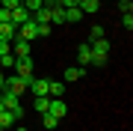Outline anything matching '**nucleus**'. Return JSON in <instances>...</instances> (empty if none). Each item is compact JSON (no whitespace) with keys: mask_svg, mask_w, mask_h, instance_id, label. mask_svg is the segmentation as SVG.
I'll return each mask as SVG.
<instances>
[{"mask_svg":"<svg viewBox=\"0 0 133 131\" xmlns=\"http://www.w3.org/2000/svg\"><path fill=\"white\" fill-rule=\"evenodd\" d=\"M15 122H18V119H15L12 110H3V113H0V131H9V125H15Z\"/></svg>","mask_w":133,"mask_h":131,"instance_id":"nucleus-13","label":"nucleus"},{"mask_svg":"<svg viewBox=\"0 0 133 131\" xmlns=\"http://www.w3.org/2000/svg\"><path fill=\"white\" fill-rule=\"evenodd\" d=\"M38 36H42V39H44V36H50V24H38Z\"/></svg>","mask_w":133,"mask_h":131,"instance_id":"nucleus-24","label":"nucleus"},{"mask_svg":"<svg viewBox=\"0 0 133 131\" xmlns=\"http://www.w3.org/2000/svg\"><path fill=\"white\" fill-rule=\"evenodd\" d=\"M15 75L24 78L27 83L33 81V57H18V63H15Z\"/></svg>","mask_w":133,"mask_h":131,"instance_id":"nucleus-2","label":"nucleus"},{"mask_svg":"<svg viewBox=\"0 0 133 131\" xmlns=\"http://www.w3.org/2000/svg\"><path fill=\"white\" fill-rule=\"evenodd\" d=\"M56 122H59L56 116H50V113H44V119H42V125L48 128V131H56Z\"/></svg>","mask_w":133,"mask_h":131,"instance_id":"nucleus-19","label":"nucleus"},{"mask_svg":"<svg viewBox=\"0 0 133 131\" xmlns=\"http://www.w3.org/2000/svg\"><path fill=\"white\" fill-rule=\"evenodd\" d=\"M18 36H21V39H27V42L38 39V24H36V21H27V24H21V27H18Z\"/></svg>","mask_w":133,"mask_h":131,"instance_id":"nucleus-5","label":"nucleus"},{"mask_svg":"<svg viewBox=\"0 0 133 131\" xmlns=\"http://www.w3.org/2000/svg\"><path fill=\"white\" fill-rule=\"evenodd\" d=\"M42 3H44V6H48V3H50V0H42Z\"/></svg>","mask_w":133,"mask_h":131,"instance_id":"nucleus-29","label":"nucleus"},{"mask_svg":"<svg viewBox=\"0 0 133 131\" xmlns=\"http://www.w3.org/2000/svg\"><path fill=\"white\" fill-rule=\"evenodd\" d=\"M121 27L130 33V30H133V15H121Z\"/></svg>","mask_w":133,"mask_h":131,"instance_id":"nucleus-22","label":"nucleus"},{"mask_svg":"<svg viewBox=\"0 0 133 131\" xmlns=\"http://www.w3.org/2000/svg\"><path fill=\"white\" fill-rule=\"evenodd\" d=\"M48 95L50 98H62L65 95V83L62 81H48Z\"/></svg>","mask_w":133,"mask_h":131,"instance_id":"nucleus-10","label":"nucleus"},{"mask_svg":"<svg viewBox=\"0 0 133 131\" xmlns=\"http://www.w3.org/2000/svg\"><path fill=\"white\" fill-rule=\"evenodd\" d=\"M77 60H80V66H89V63H92V45H89V42H80V48H77Z\"/></svg>","mask_w":133,"mask_h":131,"instance_id":"nucleus-8","label":"nucleus"},{"mask_svg":"<svg viewBox=\"0 0 133 131\" xmlns=\"http://www.w3.org/2000/svg\"><path fill=\"white\" fill-rule=\"evenodd\" d=\"M3 78H6V75H3V72H0V92H3Z\"/></svg>","mask_w":133,"mask_h":131,"instance_id":"nucleus-27","label":"nucleus"},{"mask_svg":"<svg viewBox=\"0 0 133 131\" xmlns=\"http://www.w3.org/2000/svg\"><path fill=\"white\" fill-rule=\"evenodd\" d=\"M33 21L36 24H50V6H42V9L33 15Z\"/></svg>","mask_w":133,"mask_h":131,"instance_id":"nucleus-14","label":"nucleus"},{"mask_svg":"<svg viewBox=\"0 0 133 131\" xmlns=\"http://www.w3.org/2000/svg\"><path fill=\"white\" fill-rule=\"evenodd\" d=\"M3 54H12V45L9 42H0V57H3Z\"/></svg>","mask_w":133,"mask_h":131,"instance_id":"nucleus-25","label":"nucleus"},{"mask_svg":"<svg viewBox=\"0 0 133 131\" xmlns=\"http://www.w3.org/2000/svg\"><path fill=\"white\" fill-rule=\"evenodd\" d=\"M27 89H33L36 98H38V95H48V81H44V78H33V81L27 83Z\"/></svg>","mask_w":133,"mask_h":131,"instance_id":"nucleus-7","label":"nucleus"},{"mask_svg":"<svg viewBox=\"0 0 133 131\" xmlns=\"http://www.w3.org/2000/svg\"><path fill=\"white\" fill-rule=\"evenodd\" d=\"M27 21H33V15H30L24 6H18V9L9 12V24H12V27H21V24H27Z\"/></svg>","mask_w":133,"mask_h":131,"instance_id":"nucleus-3","label":"nucleus"},{"mask_svg":"<svg viewBox=\"0 0 133 131\" xmlns=\"http://www.w3.org/2000/svg\"><path fill=\"white\" fill-rule=\"evenodd\" d=\"M77 21H83V9L80 6H68L65 9V24H77Z\"/></svg>","mask_w":133,"mask_h":131,"instance_id":"nucleus-12","label":"nucleus"},{"mask_svg":"<svg viewBox=\"0 0 133 131\" xmlns=\"http://www.w3.org/2000/svg\"><path fill=\"white\" fill-rule=\"evenodd\" d=\"M48 104H50V95H38L33 107H36V113H48Z\"/></svg>","mask_w":133,"mask_h":131,"instance_id":"nucleus-16","label":"nucleus"},{"mask_svg":"<svg viewBox=\"0 0 133 131\" xmlns=\"http://www.w3.org/2000/svg\"><path fill=\"white\" fill-rule=\"evenodd\" d=\"M21 6H24V9H27L30 15H36V12H38V9H42V6H44V3H42V0H21Z\"/></svg>","mask_w":133,"mask_h":131,"instance_id":"nucleus-17","label":"nucleus"},{"mask_svg":"<svg viewBox=\"0 0 133 131\" xmlns=\"http://www.w3.org/2000/svg\"><path fill=\"white\" fill-rule=\"evenodd\" d=\"M48 113L50 116H56V119H62L68 113V104H65V98H50V104H48Z\"/></svg>","mask_w":133,"mask_h":131,"instance_id":"nucleus-4","label":"nucleus"},{"mask_svg":"<svg viewBox=\"0 0 133 131\" xmlns=\"http://www.w3.org/2000/svg\"><path fill=\"white\" fill-rule=\"evenodd\" d=\"M0 3H3V0H0Z\"/></svg>","mask_w":133,"mask_h":131,"instance_id":"nucleus-31","label":"nucleus"},{"mask_svg":"<svg viewBox=\"0 0 133 131\" xmlns=\"http://www.w3.org/2000/svg\"><path fill=\"white\" fill-rule=\"evenodd\" d=\"M15 131H27V128H15Z\"/></svg>","mask_w":133,"mask_h":131,"instance_id":"nucleus-30","label":"nucleus"},{"mask_svg":"<svg viewBox=\"0 0 133 131\" xmlns=\"http://www.w3.org/2000/svg\"><path fill=\"white\" fill-rule=\"evenodd\" d=\"M15 36H18V27H12L9 21H6V24H0V42H12Z\"/></svg>","mask_w":133,"mask_h":131,"instance_id":"nucleus-11","label":"nucleus"},{"mask_svg":"<svg viewBox=\"0 0 133 131\" xmlns=\"http://www.w3.org/2000/svg\"><path fill=\"white\" fill-rule=\"evenodd\" d=\"M6 21H9V9H3V6H0V24H6Z\"/></svg>","mask_w":133,"mask_h":131,"instance_id":"nucleus-26","label":"nucleus"},{"mask_svg":"<svg viewBox=\"0 0 133 131\" xmlns=\"http://www.w3.org/2000/svg\"><path fill=\"white\" fill-rule=\"evenodd\" d=\"M3 110H6V107H3V101H0V113H3Z\"/></svg>","mask_w":133,"mask_h":131,"instance_id":"nucleus-28","label":"nucleus"},{"mask_svg":"<svg viewBox=\"0 0 133 131\" xmlns=\"http://www.w3.org/2000/svg\"><path fill=\"white\" fill-rule=\"evenodd\" d=\"M80 9H83V15H95L101 9V3L98 0H80Z\"/></svg>","mask_w":133,"mask_h":131,"instance_id":"nucleus-15","label":"nucleus"},{"mask_svg":"<svg viewBox=\"0 0 133 131\" xmlns=\"http://www.w3.org/2000/svg\"><path fill=\"white\" fill-rule=\"evenodd\" d=\"M15 57H30V54H33V45H30L27 39H21V36H15Z\"/></svg>","mask_w":133,"mask_h":131,"instance_id":"nucleus-6","label":"nucleus"},{"mask_svg":"<svg viewBox=\"0 0 133 131\" xmlns=\"http://www.w3.org/2000/svg\"><path fill=\"white\" fill-rule=\"evenodd\" d=\"M86 75V66H71V69H65V81L62 83H71V81H80Z\"/></svg>","mask_w":133,"mask_h":131,"instance_id":"nucleus-9","label":"nucleus"},{"mask_svg":"<svg viewBox=\"0 0 133 131\" xmlns=\"http://www.w3.org/2000/svg\"><path fill=\"white\" fill-rule=\"evenodd\" d=\"M15 63H18L15 54H3V57H0V66H6V69H15Z\"/></svg>","mask_w":133,"mask_h":131,"instance_id":"nucleus-18","label":"nucleus"},{"mask_svg":"<svg viewBox=\"0 0 133 131\" xmlns=\"http://www.w3.org/2000/svg\"><path fill=\"white\" fill-rule=\"evenodd\" d=\"M95 39H104V27H101V24H95L89 30V42H95Z\"/></svg>","mask_w":133,"mask_h":131,"instance_id":"nucleus-20","label":"nucleus"},{"mask_svg":"<svg viewBox=\"0 0 133 131\" xmlns=\"http://www.w3.org/2000/svg\"><path fill=\"white\" fill-rule=\"evenodd\" d=\"M0 6H3V9H18V6H21V0H3V3H0Z\"/></svg>","mask_w":133,"mask_h":131,"instance_id":"nucleus-23","label":"nucleus"},{"mask_svg":"<svg viewBox=\"0 0 133 131\" xmlns=\"http://www.w3.org/2000/svg\"><path fill=\"white\" fill-rule=\"evenodd\" d=\"M118 9H121V15H133V3L130 0H118Z\"/></svg>","mask_w":133,"mask_h":131,"instance_id":"nucleus-21","label":"nucleus"},{"mask_svg":"<svg viewBox=\"0 0 133 131\" xmlns=\"http://www.w3.org/2000/svg\"><path fill=\"white\" fill-rule=\"evenodd\" d=\"M3 92H15V95H24L27 92V81L18 78V75H9V78H3Z\"/></svg>","mask_w":133,"mask_h":131,"instance_id":"nucleus-1","label":"nucleus"}]
</instances>
